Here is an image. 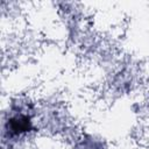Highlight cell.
Listing matches in <instances>:
<instances>
[{"instance_id": "1", "label": "cell", "mask_w": 149, "mask_h": 149, "mask_svg": "<svg viewBox=\"0 0 149 149\" xmlns=\"http://www.w3.org/2000/svg\"><path fill=\"white\" fill-rule=\"evenodd\" d=\"M9 126L12 128V132H14L15 134H20L22 132H26L29 129L30 127V121L27 116L20 115V116H15L9 122Z\"/></svg>"}]
</instances>
